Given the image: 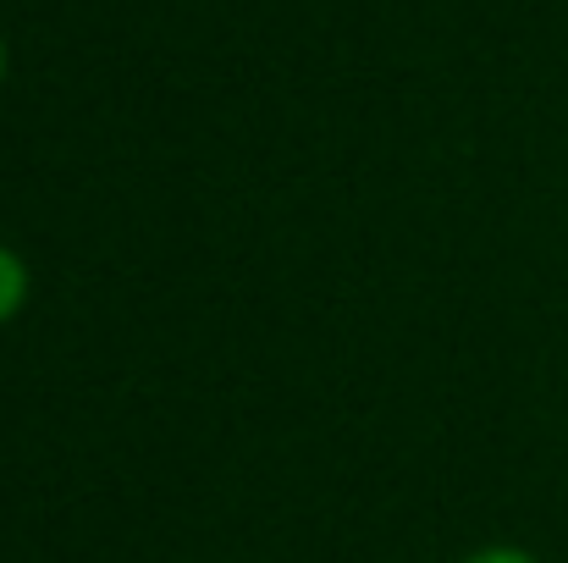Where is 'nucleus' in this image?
I'll use <instances>...</instances> for the list:
<instances>
[{
	"label": "nucleus",
	"instance_id": "3",
	"mask_svg": "<svg viewBox=\"0 0 568 563\" xmlns=\"http://www.w3.org/2000/svg\"><path fill=\"white\" fill-rule=\"evenodd\" d=\"M0 67H6V56H0Z\"/></svg>",
	"mask_w": 568,
	"mask_h": 563
},
{
	"label": "nucleus",
	"instance_id": "2",
	"mask_svg": "<svg viewBox=\"0 0 568 563\" xmlns=\"http://www.w3.org/2000/svg\"><path fill=\"white\" fill-rule=\"evenodd\" d=\"M469 563H536V559H525V553H514V547H491V553H475Z\"/></svg>",
	"mask_w": 568,
	"mask_h": 563
},
{
	"label": "nucleus",
	"instance_id": "1",
	"mask_svg": "<svg viewBox=\"0 0 568 563\" xmlns=\"http://www.w3.org/2000/svg\"><path fill=\"white\" fill-rule=\"evenodd\" d=\"M22 293H28V271L11 249H0V321H11L22 310Z\"/></svg>",
	"mask_w": 568,
	"mask_h": 563
}]
</instances>
